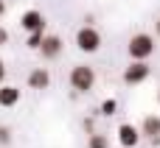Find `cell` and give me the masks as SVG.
<instances>
[{
  "mask_svg": "<svg viewBox=\"0 0 160 148\" xmlns=\"http://www.w3.org/2000/svg\"><path fill=\"white\" fill-rule=\"evenodd\" d=\"M155 31H158V36H160V20H158V22H155Z\"/></svg>",
  "mask_w": 160,
  "mask_h": 148,
  "instance_id": "cell-19",
  "label": "cell"
},
{
  "mask_svg": "<svg viewBox=\"0 0 160 148\" xmlns=\"http://www.w3.org/2000/svg\"><path fill=\"white\" fill-rule=\"evenodd\" d=\"M8 143H11V132L6 126H0V146H8Z\"/></svg>",
  "mask_w": 160,
  "mask_h": 148,
  "instance_id": "cell-14",
  "label": "cell"
},
{
  "mask_svg": "<svg viewBox=\"0 0 160 148\" xmlns=\"http://www.w3.org/2000/svg\"><path fill=\"white\" fill-rule=\"evenodd\" d=\"M48 84H51V73L45 67H37V70L28 73V87L31 90H48Z\"/></svg>",
  "mask_w": 160,
  "mask_h": 148,
  "instance_id": "cell-9",
  "label": "cell"
},
{
  "mask_svg": "<svg viewBox=\"0 0 160 148\" xmlns=\"http://www.w3.org/2000/svg\"><path fill=\"white\" fill-rule=\"evenodd\" d=\"M87 148H110V143H107L104 134H90L87 137Z\"/></svg>",
  "mask_w": 160,
  "mask_h": 148,
  "instance_id": "cell-11",
  "label": "cell"
},
{
  "mask_svg": "<svg viewBox=\"0 0 160 148\" xmlns=\"http://www.w3.org/2000/svg\"><path fill=\"white\" fill-rule=\"evenodd\" d=\"M93 126H96V123H93V118H84V132H90V134H93Z\"/></svg>",
  "mask_w": 160,
  "mask_h": 148,
  "instance_id": "cell-15",
  "label": "cell"
},
{
  "mask_svg": "<svg viewBox=\"0 0 160 148\" xmlns=\"http://www.w3.org/2000/svg\"><path fill=\"white\" fill-rule=\"evenodd\" d=\"M3 14H6V3L0 0V17H3Z\"/></svg>",
  "mask_w": 160,
  "mask_h": 148,
  "instance_id": "cell-18",
  "label": "cell"
},
{
  "mask_svg": "<svg viewBox=\"0 0 160 148\" xmlns=\"http://www.w3.org/2000/svg\"><path fill=\"white\" fill-rule=\"evenodd\" d=\"M115 109H118V101H115V98H107V101L101 104V115H104V118L115 115Z\"/></svg>",
  "mask_w": 160,
  "mask_h": 148,
  "instance_id": "cell-13",
  "label": "cell"
},
{
  "mask_svg": "<svg viewBox=\"0 0 160 148\" xmlns=\"http://www.w3.org/2000/svg\"><path fill=\"white\" fill-rule=\"evenodd\" d=\"M42 39H45V31H34V34H28V48H34V50H39V45H42Z\"/></svg>",
  "mask_w": 160,
  "mask_h": 148,
  "instance_id": "cell-12",
  "label": "cell"
},
{
  "mask_svg": "<svg viewBox=\"0 0 160 148\" xmlns=\"http://www.w3.org/2000/svg\"><path fill=\"white\" fill-rule=\"evenodd\" d=\"M127 50H129V59H132V62H146V59L155 53V36H149V34H135V36L129 39Z\"/></svg>",
  "mask_w": 160,
  "mask_h": 148,
  "instance_id": "cell-1",
  "label": "cell"
},
{
  "mask_svg": "<svg viewBox=\"0 0 160 148\" xmlns=\"http://www.w3.org/2000/svg\"><path fill=\"white\" fill-rule=\"evenodd\" d=\"M14 104H20V87L3 84L0 87V106H14Z\"/></svg>",
  "mask_w": 160,
  "mask_h": 148,
  "instance_id": "cell-10",
  "label": "cell"
},
{
  "mask_svg": "<svg viewBox=\"0 0 160 148\" xmlns=\"http://www.w3.org/2000/svg\"><path fill=\"white\" fill-rule=\"evenodd\" d=\"M158 104H160V90H158Z\"/></svg>",
  "mask_w": 160,
  "mask_h": 148,
  "instance_id": "cell-20",
  "label": "cell"
},
{
  "mask_svg": "<svg viewBox=\"0 0 160 148\" xmlns=\"http://www.w3.org/2000/svg\"><path fill=\"white\" fill-rule=\"evenodd\" d=\"M20 25H22L28 34H34V31H45V17H42V11L31 8V11H25V14L20 17Z\"/></svg>",
  "mask_w": 160,
  "mask_h": 148,
  "instance_id": "cell-6",
  "label": "cell"
},
{
  "mask_svg": "<svg viewBox=\"0 0 160 148\" xmlns=\"http://www.w3.org/2000/svg\"><path fill=\"white\" fill-rule=\"evenodd\" d=\"M76 48L84 50V53H96L101 48V34L93 28V25H82L76 31Z\"/></svg>",
  "mask_w": 160,
  "mask_h": 148,
  "instance_id": "cell-3",
  "label": "cell"
},
{
  "mask_svg": "<svg viewBox=\"0 0 160 148\" xmlns=\"http://www.w3.org/2000/svg\"><path fill=\"white\" fill-rule=\"evenodd\" d=\"M141 129L138 126H132V123H121L118 126V143H121V148H135L138 143H141Z\"/></svg>",
  "mask_w": 160,
  "mask_h": 148,
  "instance_id": "cell-5",
  "label": "cell"
},
{
  "mask_svg": "<svg viewBox=\"0 0 160 148\" xmlns=\"http://www.w3.org/2000/svg\"><path fill=\"white\" fill-rule=\"evenodd\" d=\"M141 132H143V137H149L155 146L160 143V118L158 115H149V118H143V123H141Z\"/></svg>",
  "mask_w": 160,
  "mask_h": 148,
  "instance_id": "cell-8",
  "label": "cell"
},
{
  "mask_svg": "<svg viewBox=\"0 0 160 148\" xmlns=\"http://www.w3.org/2000/svg\"><path fill=\"white\" fill-rule=\"evenodd\" d=\"M70 87L76 92H90L96 87V70L90 64H76L70 70Z\"/></svg>",
  "mask_w": 160,
  "mask_h": 148,
  "instance_id": "cell-2",
  "label": "cell"
},
{
  "mask_svg": "<svg viewBox=\"0 0 160 148\" xmlns=\"http://www.w3.org/2000/svg\"><path fill=\"white\" fill-rule=\"evenodd\" d=\"M39 53H42V59H56L59 53H62V39L59 36H45L42 39V45H39Z\"/></svg>",
  "mask_w": 160,
  "mask_h": 148,
  "instance_id": "cell-7",
  "label": "cell"
},
{
  "mask_svg": "<svg viewBox=\"0 0 160 148\" xmlns=\"http://www.w3.org/2000/svg\"><path fill=\"white\" fill-rule=\"evenodd\" d=\"M149 64L146 62H132L127 70H124V84H129V87H135V84H143L146 78H149Z\"/></svg>",
  "mask_w": 160,
  "mask_h": 148,
  "instance_id": "cell-4",
  "label": "cell"
},
{
  "mask_svg": "<svg viewBox=\"0 0 160 148\" xmlns=\"http://www.w3.org/2000/svg\"><path fill=\"white\" fill-rule=\"evenodd\" d=\"M3 78H6V64L0 62V87H3Z\"/></svg>",
  "mask_w": 160,
  "mask_h": 148,
  "instance_id": "cell-17",
  "label": "cell"
},
{
  "mask_svg": "<svg viewBox=\"0 0 160 148\" xmlns=\"http://www.w3.org/2000/svg\"><path fill=\"white\" fill-rule=\"evenodd\" d=\"M6 42H8V31H6V28H0V45H6Z\"/></svg>",
  "mask_w": 160,
  "mask_h": 148,
  "instance_id": "cell-16",
  "label": "cell"
}]
</instances>
